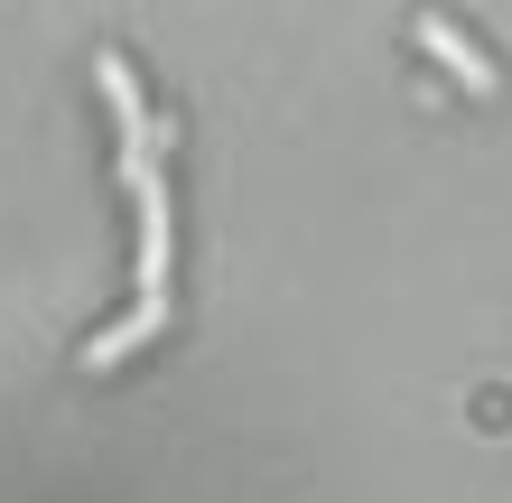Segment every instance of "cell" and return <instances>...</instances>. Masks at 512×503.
I'll return each mask as SVG.
<instances>
[{"instance_id":"cell-1","label":"cell","mask_w":512,"mask_h":503,"mask_svg":"<svg viewBox=\"0 0 512 503\" xmlns=\"http://www.w3.org/2000/svg\"><path fill=\"white\" fill-rule=\"evenodd\" d=\"M122 187H131V205H140V261H131V280H140V299H168V177H159V159H140V168H122Z\"/></svg>"},{"instance_id":"cell-2","label":"cell","mask_w":512,"mask_h":503,"mask_svg":"<svg viewBox=\"0 0 512 503\" xmlns=\"http://www.w3.org/2000/svg\"><path fill=\"white\" fill-rule=\"evenodd\" d=\"M94 84H103V103H112V131H122V168L140 159H159V131H149V103H140V75H131V56H94Z\"/></svg>"},{"instance_id":"cell-3","label":"cell","mask_w":512,"mask_h":503,"mask_svg":"<svg viewBox=\"0 0 512 503\" xmlns=\"http://www.w3.org/2000/svg\"><path fill=\"white\" fill-rule=\"evenodd\" d=\"M410 38H419V47H429V56H438V66H447V75H457V84H466V94H475V103H485V94H494V84H503V75H494V56H485V47H475V38H466V28H457V19H447V10H419V19H410Z\"/></svg>"},{"instance_id":"cell-4","label":"cell","mask_w":512,"mask_h":503,"mask_svg":"<svg viewBox=\"0 0 512 503\" xmlns=\"http://www.w3.org/2000/svg\"><path fill=\"white\" fill-rule=\"evenodd\" d=\"M159 327H168V299H140V308L122 317V327L84 336V354H75V364H84V373H112V364H122V354H140V345L159 336Z\"/></svg>"}]
</instances>
